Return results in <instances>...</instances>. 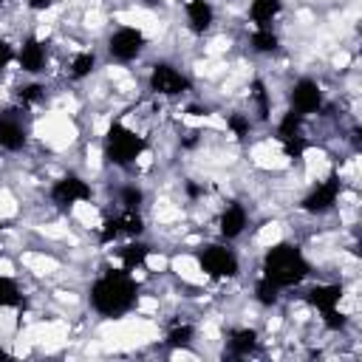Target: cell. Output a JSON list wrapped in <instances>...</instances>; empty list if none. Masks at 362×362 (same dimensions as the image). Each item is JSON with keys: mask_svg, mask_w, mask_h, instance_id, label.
<instances>
[{"mask_svg": "<svg viewBox=\"0 0 362 362\" xmlns=\"http://www.w3.org/2000/svg\"><path fill=\"white\" fill-rule=\"evenodd\" d=\"M136 297H139V288L127 269L107 266L90 286V308L107 320L130 311L136 305Z\"/></svg>", "mask_w": 362, "mask_h": 362, "instance_id": "obj_1", "label": "cell"}, {"mask_svg": "<svg viewBox=\"0 0 362 362\" xmlns=\"http://www.w3.org/2000/svg\"><path fill=\"white\" fill-rule=\"evenodd\" d=\"M260 272H263L260 277L272 280L280 288H288V286H300L311 274V263H308V257H305V252L300 246L277 240L274 246L263 249Z\"/></svg>", "mask_w": 362, "mask_h": 362, "instance_id": "obj_2", "label": "cell"}, {"mask_svg": "<svg viewBox=\"0 0 362 362\" xmlns=\"http://www.w3.org/2000/svg\"><path fill=\"white\" fill-rule=\"evenodd\" d=\"M195 257H198V263L209 280L226 283V280H235L240 274V257L226 243H204L195 252Z\"/></svg>", "mask_w": 362, "mask_h": 362, "instance_id": "obj_3", "label": "cell"}, {"mask_svg": "<svg viewBox=\"0 0 362 362\" xmlns=\"http://www.w3.org/2000/svg\"><path fill=\"white\" fill-rule=\"evenodd\" d=\"M147 48V34L136 25H127V23H119L110 34H107V54L119 62V65H127L133 59H139Z\"/></svg>", "mask_w": 362, "mask_h": 362, "instance_id": "obj_4", "label": "cell"}, {"mask_svg": "<svg viewBox=\"0 0 362 362\" xmlns=\"http://www.w3.org/2000/svg\"><path fill=\"white\" fill-rule=\"evenodd\" d=\"M147 88L156 96H184L189 90V76L178 65L161 59V62H153L150 65V71H147Z\"/></svg>", "mask_w": 362, "mask_h": 362, "instance_id": "obj_5", "label": "cell"}, {"mask_svg": "<svg viewBox=\"0 0 362 362\" xmlns=\"http://www.w3.org/2000/svg\"><path fill=\"white\" fill-rule=\"evenodd\" d=\"M90 195H93V187H90L82 175H76V173L59 175V178L51 184V189H48V198L54 201V206H65V209H71L76 201H85V198H90Z\"/></svg>", "mask_w": 362, "mask_h": 362, "instance_id": "obj_6", "label": "cell"}, {"mask_svg": "<svg viewBox=\"0 0 362 362\" xmlns=\"http://www.w3.org/2000/svg\"><path fill=\"white\" fill-rule=\"evenodd\" d=\"M288 107L294 113L305 116V119L320 113V107H322V88H320V82L311 79V76H300L291 85V90H288Z\"/></svg>", "mask_w": 362, "mask_h": 362, "instance_id": "obj_7", "label": "cell"}, {"mask_svg": "<svg viewBox=\"0 0 362 362\" xmlns=\"http://www.w3.org/2000/svg\"><path fill=\"white\" fill-rule=\"evenodd\" d=\"M215 226H218V238L223 240H235L246 232L249 226V209L240 201H226L221 206V212L215 215Z\"/></svg>", "mask_w": 362, "mask_h": 362, "instance_id": "obj_8", "label": "cell"}, {"mask_svg": "<svg viewBox=\"0 0 362 362\" xmlns=\"http://www.w3.org/2000/svg\"><path fill=\"white\" fill-rule=\"evenodd\" d=\"M45 65H48V45H45V40H40L34 34L23 37V42L17 48V68L23 74H28V76H37V74L45 71Z\"/></svg>", "mask_w": 362, "mask_h": 362, "instance_id": "obj_9", "label": "cell"}, {"mask_svg": "<svg viewBox=\"0 0 362 362\" xmlns=\"http://www.w3.org/2000/svg\"><path fill=\"white\" fill-rule=\"evenodd\" d=\"M28 141V127L20 113H0V150L20 153Z\"/></svg>", "mask_w": 362, "mask_h": 362, "instance_id": "obj_10", "label": "cell"}, {"mask_svg": "<svg viewBox=\"0 0 362 362\" xmlns=\"http://www.w3.org/2000/svg\"><path fill=\"white\" fill-rule=\"evenodd\" d=\"M184 17H187V31L198 37L212 28L215 6H212V0H184Z\"/></svg>", "mask_w": 362, "mask_h": 362, "instance_id": "obj_11", "label": "cell"}, {"mask_svg": "<svg viewBox=\"0 0 362 362\" xmlns=\"http://www.w3.org/2000/svg\"><path fill=\"white\" fill-rule=\"evenodd\" d=\"M167 269L181 280V286H206L209 283V277L204 274L195 255H173Z\"/></svg>", "mask_w": 362, "mask_h": 362, "instance_id": "obj_12", "label": "cell"}, {"mask_svg": "<svg viewBox=\"0 0 362 362\" xmlns=\"http://www.w3.org/2000/svg\"><path fill=\"white\" fill-rule=\"evenodd\" d=\"M280 8H283V0H249L246 14L255 23V28H272Z\"/></svg>", "mask_w": 362, "mask_h": 362, "instance_id": "obj_13", "label": "cell"}, {"mask_svg": "<svg viewBox=\"0 0 362 362\" xmlns=\"http://www.w3.org/2000/svg\"><path fill=\"white\" fill-rule=\"evenodd\" d=\"M14 45L6 40V37H0V76L8 71V68H14Z\"/></svg>", "mask_w": 362, "mask_h": 362, "instance_id": "obj_14", "label": "cell"}, {"mask_svg": "<svg viewBox=\"0 0 362 362\" xmlns=\"http://www.w3.org/2000/svg\"><path fill=\"white\" fill-rule=\"evenodd\" d=\"M57 6V0H25V8L34 11V14H45Z\"/></svg>", "mask_w": 362, "mask_h": 362, "instance_id": "obj_15", "label": "cell"}, {"mask_svg": "<svg viewBox=\"0 0 362 362\" xmlns=\"http://www.w3.org/2000/svg\"><path fill=\"white\" fill-rule=\"evenodd\" d=\"M6 3H8V0H0V6H6Z\"/></svg>", "mask_w": 362, "mask_h": 362, "instance_id": "obj_16", "label": "cell"}]
</instances>
